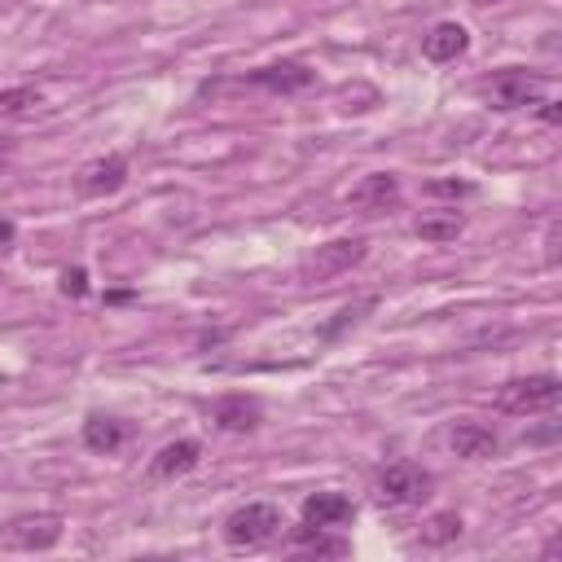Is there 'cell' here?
Masks as SVG:
<instances>
[{
    "label": "cell",
    "instance_id": "cell-2",
    "mask_svg": "<svg viewBox=\"0 0 562 562\" xmlns=\"http://www.w3.org/2000/svg\"><path fill=\"white\" fill-rule=\"evenodd\" d=\"M281 527H285V518L272 501H246L224 518V540L233 549H263L281 536Z\"/></svg>",
    "mask_w": 562,
    "mask_h": 562
},
{
    "label": "cell",
    "instance_id": "cell-8",
    "mask_svg": "<svg viewBox=\"0 0 562 562\" xmlns=\"http://www.w3.org/2000/svg\"><path fill=\"white\" fill-rule=\"evenodd\" d=\"M61 540V518L57 514H35V518H13L4 527V544L13 549H53Z\"/></svg>",
    "mask_w": 562,
    "mask_h": 562
},
{
    "label": "cell",
    "instance_id": "cell-18",
    "mask_svg": "<svg viewBox=\"0 0 562 562\" xmlns=\"http://www.w3.org/2000/svg\"><path fill=\"white\" fill-rule=\"evenodd\" d=\"M40 105H44V97H40V88H31V83L0 92V119H31Z\"/></svg>",
    "mask_w": 562,
    "mask_h": 562
},
{
    "label": "cell",
    "instance_id": "cell-13",
    "mask_svg": "<svg viewBox=\"0 0 562 562\" xmlns=\"http://www.w3.org/2000/svg\"><path fill=\"white\" fill-rule=\"evenodd\" d=\"M448 443H452V452L465 457V461H487V457H496V448H501L496 430L483 426V422H457L452 435H448Z\"/></svg>",
    "mask_w": 562,
    "mask_h": 562
},
{
    "label": "cell",
    "instance_id": "cell-7",
    "mask_svg": "<svg viewBox=\"0 0 562 562\" xmlns=\"http://www.w3.org/2000/svg\"><path fill=\"white\" fill-rule=\"evenodd\" d=\"M250 88H263V92H277V97H294L303 88L316 83V70L303 66V61H272V66H259L246 75Z\"/></svg>",
    "mask_w": 562,
    "mask_h": 562
},
{
    "label": "cell",
    "instance_id": "cell-6",
    "mask_svg": "<svg viewBox=\"0 0 562 562\" xmlns=\"http://www.w3.org/2000/svg\"><path fill=\"white\" fill-rule=\"evenodd\" d=\"M123 184H127V158H123V154L92 158V162H83L79 176H75V189H79L83 198H110V193H119Z\"/></svg>",
    "mask_w": 562,
    "mask_h": 562
},
{
    "label": "cell",
    "instance_id": "cell-5",
    "mask_svg": "<svg viewBox=\"0 0 562 562\" xmlns=\"http://www.w3.org/2000/svg\"><path fill=\"white\" fill-rule=\"evenodd\" d=\"M364 255H369V241H364V237H338V241L316 246V255H307V259H303L299 277H303V281H329V277L351 272Z\"/></svg>",
    "mask_w": 562,
    "mask_h": 562
},
{
    "label": "cell",
    "instance_id": "cell-11",
    "mask_svg": "<svg viewBox=\"0 0 562 562\" xmlns=\"http://www.w3.org/2000/svg\"><path fill=\"white\" fill-rule=\"evenodd\" d=\"M470 48V31L461 22H435L426 35H422V57L426 61H457L461 53Z\"/></svg>",
    "mask_w": 562,
    "mask_h": 562
},
{
    "label": "cell",
    "instance_id": "cell-14",
    "mask_svg": "<svg viewBox=\"0 0 562 562\" xmlns=\"http://www.w3.org/2000/svg\"><path fill=\"white\" fill-rule=\"evenodd\" d=\"M198 461H202V443L198 439H176V443L158 448V457L149 461V474L171 483V479H184L189 470H198Z\"/></svg>",
    "mask_w": 562,
    "mask_h": 562
},
{
    "label": "cell",
    "instance_id": "cell-17",
    "mask_svg": "<svg viewBox=\"0 0 562 562\" xmlns=\"http://www.w3.org/2000/svg\"><path fill=\"white\" fill-rule=\"evenodd\" d=\"M290 540L299 549H307V553H321V558H347L351 553V544L342 536H329V527H312V522H299L290 531Z\"/></svg>",
    "mask_w": 562,
    "mask_h": 562
},
{
    "label": "cell",
    "instance_id": "cell-22",
    "mask_svg": "<svg viewBox=\"0 0 562 562\" xmlns=\"http://www.w3.org/2000/svg\"><path fill=\"white\" fill-rule=\"evenodd\" d=\"M426 193H452V198H465V193H474V184H465V180H430Z\"/></svg>",
    "mask_w": 562,
    "mask_h": 562
},
{
    "label": "cell",
    "instance_id": "cell-3",
    "mask_svg": "<svg viewBox=\"0 0 562 562\" xmlns=\"http://www.w3.org/2000/svg\"><path fill=\"white\" fill-rule=\"evenodd\" d=\"M562 400V382L558 373H527V378H509L496 391V408L509 417H531V413H553Z\"/></svg>",
    "mask_w": 562,
    "mask_h": 562
},
{
    "label": "cell",
    "instance_id": "cell-16",
    "mask_svg": "<svg viewBox=\"0 0 562 562\" xmlns=\"http://www.w3.org/2000/svg\"><path fill=\"white\" fill-rule=\"evenodd\" d=\"M123 439H127V426L119 422V417H105V413H92L88 422H83V443L92 448V452H119L123 448Z\"/></svg>",
    "mask_w": 562,
    "mask_h": 562
},
{
    "label": "cell",
    "instance_id": "cell-26",
    "mask_svg": "<svg viewBox=\"0 0 562 562\" xmlns=\"http://www.w3.org/2000/svg\"><path fill=\"white\" fill-rule=\"evenodd\" d=\"M470 4H501V0H470Z\"/></svg>",
    "mask_w": 562,
    "mask_h": 562
},
{
    "label": "cell",
    "instance_id": "cell-1",
    "mask_svg": "<svg viewBox=\"0 0 562 562\" xmlns=\"http://www.w3.org/2000/svg\"><path fill=\"white\" fill-rule=\"evenodd\" d=\"M430 487H435L430 470H422L417 461H391L373 479V501L382 509H413V505H422L430 496Z\"/></svg>",
    "mask_w": 562,
    "mask_h": 562
},
{
    "label": "cell",
    "instance_id": "cell-19",
    "mask_svg": "<svg viewBox=\"0 0 562 562\" xmlns=\"http://www.w3.org/2000/svg\"><path fill=\"white\" fill-rule=\"evenodd\" d=\"M457 536H461V518H457L452 509L435 514V518L422 527V544H430V549H439V544H452Z\"/></svg>",
    "mask_w": 562,
    "mask_h": 562
},
{
    "label": "cell",
    "instance_id": "cell-10",
    "mask_svg": "<svg viewBox=\"0 0 562 562\" xmlns=\"http://www.w3.org/2000/svg\"><path fill=\"white\" fill-rule=\"evenodd\" d=\"M351 518H356V505H351V496H342V492H312V496H303V522H312V527L338 531V527H347Z\"/></svg>",
    "mask_w": 562,
    "mask_h": 562
},
{
    "label": "cell",
    "instance_id": "cell-21",
    "mask_svg": "<svg viewBox=\"0 0 562 562\" xmlns=\"http://www.w3.org/2000/svg\"><path fill=\"white\" fill-rule=\"evenodd\" d=\"M61 294L83 299V294H88V272H83V268H66V272H61Z\"/></svg>",
    "mask_w": 562,
    "mask_h": 562
},
{
    "label": "cell",
    "instance_id": "cell-23",
    "mask_svg": "<svg viewBox=\"0 0 562 562\" xmlns=\"http://www.w3.org/2000/svg\"><path fill=\"white\" fill-rule=\"evenodd\" d=\"M540 105H544V110H540V119H544V123H558V119H562L558 101H540Z\"/></svg>",
    "mask_w": 562,
    "mask_h": 562
},
{
    "label": "cell",
    "instance_id": "cell-9",
    "mask_svg": "<svg viewBox=\"0 0 562 562\" xmlns=\"http://www.w3.org/2000/svg\"><path fill=\"white\" fill-rule=\"evenodd\" d=\"M395 202H400V176L395 171H369L347 193V206H356V211H386Z\"/></svg>",
    "mask_w": 562,
    "mask_h": 562
},
{
    "label": "cell",
    "instance_id": "cell-4",
    "mask_svg": "<svg viewBox=\"0 0 562 562\" xmlns=\"http://www.w3.org/2000/svg\"><path fill=\"white\" fill-rule=\"evenodd\" d=\"M487 105L492 110H527V105H540L544 101V75L536 70H522V66H505L487 79Z\"/></svg>",
    "mask_w": 562,
    "mask_h": 562
},
{
    "label": "cell",
    "instance_id": "cell-12",
    "mask_svg": "<svg viewBox=\"0 0 562 562\" xmlns=\"http://www.w3.org/2000/svg\"><path fill=\"white\" fill-rule=\"evenodd\" d=\"M211 422L220 430H237L241 435V430H255L263 422V408H259L255 395H224V400L211 404Z\"/></svg>",
    "mask_w": 562,
    "mask_h": 562
},
{
    "label": "cell",
    "instance_id": "cell-20",
    "mask_svg": "<svg viewBox=\"0 0 562 562\" xmlns=\"http://www.w3.org/2000/svg\"><path fill=\"white\" fill-rule=\"evenodd\" d=\"M369 307H373V299H360L356 307H342V312H338V321L325 329V338H338V334H342V325H356V321H360V312H369Z\"/></svg>",
    "mask_w": 562,
    "mask_h": 562
},
{
    "label": "cell",
    "instance_id": "cell-25",
    "mask_svg": "<svg viewBox=\"0 0 562 562\" xmlns=\"http://www.w3.org/2000/svg\"><path fill=\"white\" fill-rule=\"evenodd\" d=\"M9 149H13V145H9V136H0V158H4Z\"/></svg>",
    "mask_w": 562,
    "mask_h": 562
},
{
    "label": "cell",
    "instance_id": "cell-15",
    "mask_svg": "<svg viewBox=\"0 0 562 562\" xmlns=\"http://www.w3.org/2000/svg\"><path fill=\"white\" fill-rule=\"evenodd\" d=\"M413 233H417L422 241H435V246H443V241H457V237L465 233V215H461L457 206L422 211V215L413 220Z\"/></svg>",
    "mask_w": 562,
    "mask_h": 562
},
{
    "label": "cell",
    "instance_id": "cell-24",
    "mask_svg": "<svg viewBox=\"0 0 562 562\" xmlns=\"http://www.w3.org/2000/svg\"><path fill=\"white\" fill-rule=\"evenodd\" d=\"M9 241H13V220L0 215V246H9Z\"/></svg>",
    "mask_w": 562,
    "mask_h": 562
}]
</instances>
